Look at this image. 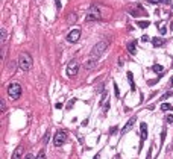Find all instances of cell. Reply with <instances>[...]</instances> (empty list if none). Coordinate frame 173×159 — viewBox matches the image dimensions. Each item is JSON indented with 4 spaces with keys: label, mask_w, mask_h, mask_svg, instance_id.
I'll use <instances>...</instances> for the list:
<instances>
[{
    "label": "cell",
    "mask_w": 173,
    "mask_h": 159,
    "mask_svg": "<svg viewBox=\"0 0 173 159\" xmlns=\"http://www.w3.org/2000/svg\"><path fill=\"white\" fill-rule=\"evenodd\" d=\"M166 121H167L169 124H172L173 123V115L172 114H167V115H166Z\"/></svg>",
    "instance_id": "obj_21"
},
{
    "label": "cell",
    "mask_w": 173,
    "mask_h": 159,
    "mask_svg": "<svg viewBox=\"0 0 173 159\" xmlns=\"http://www.w3.org/2000/svg\"><path fill=\"white\" fill-rule=\"evenodd\" d=\"M160 26H161V35H166V34H167V29H166V26H164V24H160Z\"/></svg>",
    "instance_id": "obj_26"
},
{
    "label": "cell",
    "mask_w": 173,
    "mask_h": 159,
    "mask_svg": "<svg viewBox=\"0 0 173 159\" xmlns=\"http://www.w3.org/2000/svg\"><path fill=\"white\" fill-rule=\"evenodd\" d=\"M22 155H23V147H22V146H18V147L14 150L11 159H22Z\"/></svg>",
    "instance_id": "obj_11"
},
{
    "label": "cell",
    "mask_w": 173,
    "mask_h": 159,
    "mask_svg": "<svg viewBox=\"0 0 173 159\" xmlns=\"http://www.w3.org/2000/svg\"><path fill=\"white\" fill-rule=\"evenodd\" d=\"M131 14H132L134 17H138V15H146V11H143V9H138V11H131Z\"/></svg>",
    "instance_id": "obj_17"
},
{
    "label": "cell",
    "mask_w": 173,
    "mask_h": 159,
    "mask_svg": "<svg viewBox=\"0 0 173 159\" xmlns=\"http://www.w3.org/2000/svg\"><path fill=\"white\" fill-rule=\"evenodd\" d=\"M162 3H170V0H162Z\"/></svg>",
    "instance_id": "obj_39"
},
{
    "label": "cell",
    "mask_w": 173,
    "mask_h": 159,
    "mask_svg": "<svg viewBox=\"0 0 173 159\" xmlns=\"http://www.w3.org/2000/svg\"><path fill=\"white\" fill-rule=\"evenodd\" d=\"M152 70H153L155 73H162V71H164L162 65H158V64H156V65H153V67H152Z\"/></svg>",
    "instance_id": "obj_18"
},
{
    "label": "cell",
    "mask_w": 173,
    "mask_h": 159,
    "mask_svg": "<svg viewBox=\"0 0 173 159\" xmlns=\"http://www.w3.org/2000/svg\"><path fill=\"white\" fill-rule=\"evenodd\" d=\"M47 139H49V132H47L46 135H44V138H43V143H44V144L47 143Z\"/></svg>",
    "instance_id": "obj_31"
},
{
    "label": "cell",
    "mask_w": 173,
    "mask_h": 159,
    "mask_svg": "<svg viewBox=\"0 0 173 159\" xmlns=\"http://www.w3.org/2000/svg\"><path fill=\"white\" fill-rule=\"evenodd\" d=\"M18 67H20L22 71H29L32 68V58H31V55H27V53L20 55V58H18Z\"/></svg>",
    "instance_id": "obj_1"
},
{
    "label": "cell",
    "mask_w": 173,
    "mask_h": 159,
    "mask_svg": "<svg viewBox=\"0 0 173 159\" xmlns=\"http://www.w3.org/2000/svg\"><path fill=\"white\" fill-rule=\"evenodd\" d=\"M102 18V14H100V8L99 6H90L88 11L85 14V20L87 21H94V20H100Z\"/></svg>",
    "instance_id": "obj_2"
},
{
    "label": "cell",
    "mask_w": 173,
    "mask_h": 159,
    "mask_svg": "<svg viewBox=\"0 0 173 159\" xmlns=\"http://www.w3.org/2000/svg\"><path fill=\"white\" fill-rule=\"evenodd\" d=\"M61 106H62V103H56V105H55V108H56V109H59Z\"/></svg>",
    "instance_id": "obj_36"
},
{
    "label": "cell",
    "mask_w": 173,
    "mask_h": 159,
    "mask_svg": "<svg viewBox=\"0 0 173 159\" xmlns=\"http://www.w3.org/2000/svg\"><path fill=\"white\" fill-rule=\"evenodd\" d=\"M117 129H118V127H113V129L109 130V133H111V135H113V133H115V132H117Z\"/></svg>",
    "instance_id": "obj_34"
},
{
    "label": "cell",
    "mask_w": 173,
    "mask_h": 159,
    "mask_svg": "<svg viewBox=\"0 0 173 159\" xmlns=\"http://www.w3.org/2000/svg\"><path fill=\"white\" fill-rule=\"evenodd\" d=\"M97 65V59L96 58H88L87 61H85V64H84V67H85V70H93V68Z\"/></svg>",
    "instance_id": "obj_9"
},
{
    "label": "cell",
    "mask_w": 173,
    "mask_h": 159,
    "mask_svg": "<svg viewBox=\"0 0 173 159\" xmlns=\"http://www.w3.org/2000/svg\"><path fill=\"white\" fill-rule=\"evenodd\" d=\"M65 141H67V133L64 130H58L55 133V136H53V144L56 147H61V146L65 144Z\"/></svg>",
    "instance_id": "obj_5"
},
{
    "label": "cell",
    "mask_w": 173,
    "mask_h": 159,
    "mask_svg": "<svg viewBox=\"0 0 173 159\" xmlns=\"http://www.w3.org/2000/svg\"><path fill=\"white\" fill-rule=\"evenodd\" d=\"M152 150H153V144L150 146V148H149V155H147V159H152Z\"/></svg>",
    "instance_id": "obj_28"
},
{
    "label": "cell",
    "mask_w": 173,
    "mask_h": 159,
    "mask_svg": "<svg viewBox=\"0 0 173 159\" xmlns=\"http://www.w3.org/2000/svg\"><path fill=\"white\" fill-rule=\"evenodd\" d=\"M161 109L164 111V112H167V111H172L173 106L170 105V103H162V105H161Z\"/></svg>",
    "instance_id": "obj_16"
},
{
    "label": "cell",
    "mask_w": 173,
    "mask_h": 159,
    "mask_svg": "<svg viewBox=\"0 0 173 159\" xmlns=\"http://www.w3.org/2000/svg\"><path fill=\"white\" fill-rule=\"evenodd\" d=\"M93 159H100V156H99V155H96V156H94Z\"/></svg>",
    "instance_id": "obj_38"
},
{
    "label": "cell",
    "mask_w": 173,
    "mask_h": 159,
    "mask_svg": "<svg viewBox=\"0 0 173 159\" xmlns=\"http://www.w3.org/2000/svg\"><path fill=\"white\" fill-rule=\"evenodd\" d=\"M106 47H108V43H106V41H100V43H97V44H96L91 49V52H90V56H91V58H96V59H97V58L100 56V55L103 53L105 50H106Z\"/></svg>",
    "instance_id": "obj_4"
},
{
    "label": "cell",
    "mask_w": 173,
    "mask_h": 159,
    "mask_svg": "<svg viewBox=\"0 0 173 159\" xmlns=\"http://www.w3.org/2000/svg\"><path fill=\"white\" fill-rule=\"evenodd\" d=\"M74 102H76L74 99H73V100H70V102H69V106H67V109H71V106L74 105Z\"/></svg>",
    "instance_id": "obj_29"
},
{
    "label": "cell",
    "mask_w": 173,
    "mask_h": 159,
    "mask_svg": "<svg viewBox=\"0 0 173 159\" xmlns=\"http://www.w3.org/2000/svg\"><path fill=\"white\" fill-rule=\"evenodd\" d=\"M22 92L23 91H22V87L18 83H11L8 87V96H9L11 100H18L22 97Z\"/></svg>",
    "instance_id": "obj_3"
},
{
    "label": "cell",
    "mask_w": 173,
    "mask_h": 159,
    "mask_svg": "<svg viewBox=\"0 0 173 159\" xmlns=\"http://www.w3.org/2000/svg\"><path fill=\"white\" fill-rule=\"evenodd\" d=\"M135 120H137V118H135V117H132V118L127 121L126 124L123 126V129H122V133H123V135H125V133H127V132H129V130L134 127V124H135Z\"/></svg>",
    "instance_id": "obj_10"
},
{
    "label": "cell",
    "mask_w": 173,
    "mask_h": 159,
    "mask_svg": "<svg viewBox=\"0 0 173 159\" xmlns=\"http://www.w3.org/2000/svg\"><path fill=\"white\" fill-rule=\"evenodd\" d=\"M127 52H129L131 55H135V53H137V43H135V41L127 43Z\"/></svg>",
    "instance_id": "obj_12"
},
{
    "label": "cell",
    "mask_w": 173,
    "mask_h": 159,
    "mask_svg": "<svg viewBox=\"0 0 173 159\" xmlns=\"http://www.w3.org/2000/svg\"><path fill=\"white\" fill-rule=\"evenodd\" d=\"M152 44L155 45V47H161L164 44V40L162 38H158V36H155V38H152Z\"/></svg>",
    "instance_id": "obj_14"
},
{
    "label": "cell",
    "mask_w": 173,
    "mask_h": 159,
    "mask_svg": "<svg viewBox=\"0 0 173 159\" xmlns=\"http://www.w3.org/2000/svg\"><path fill=\"white\" fill-rule=\"evenodd\" d=\"M114 92H115V97H120V91H118V87H117L115 82H114Z\"/></svg>",
    "instance_id": "obj_23"
},
{
    "label": "cell",
    "mask_w": 173,
    "mask_h": 159,
    "mask_svg": "<svg viewBox=\"0 0 173 159\" xmlns=\"http://www.w3.org/2000/svg\"><path fill=\"white\" fill-rule=\"evenodd\" d=\"M150 3H161L162 0H149Z\"/></svg>",
    "instance_id": "obj_35"
},
{
    "label": "cell",
    "mask_w": 173,
    "mask_h": 159,
    "mask_svg": "<svg viewBox=\"0 0 173 159\" xmlns=\"http://www.w3.org/2000/svg\"><path fill=\"white\" fill-rule=\"evenodd\" d=\"M164 139H166V129H164V130L161 132V144L164 143Z\"/></svg>",
    "instance_id": "obj_27"
},
{
    "label": "cell",
    "mask_w": 173,
    "mask_h": 159,
    "mask_svg": "<svg viewBox=\"0 0 173 159\" xmlns=\"http://www.w3.org/2000/svg\"><path fill=\"white\" fill-rule=\"evenodd\" d=\"M127 80H129V83H131V90L135 91V83H134V76H132V73L131 71H127Z\"/></svg>",
    "instance_id": "obj_15"
},
{
    "label": "cell",
    "mask_w": 173,
    "mask_h": 159,
    "mask_svg": "<svg viewBox=\"0 0 173 159\" xmlns=\"http://www.w3.org/2000/svg\"><path fill=\"white\" fill-rule=\"evenodd\" d=\"M141 41H144V43L149 41V36H147V35H143V36H141Z\"/></svg>",
    "instance_id": "obj_30"
},
{
    "label": "cell",
    "mask_w": 173,
    "mask_h": 159,
    "mask_svg": "<svg viewBox=\"0 0 173 159\" xmlns=\"http://www.w3.org/2000/svg\"><path fill=\"white\" fill-rule=\"evenodd\" d=\"M69 21L70 23L78 21V15H76V14H70V15H69Z\"/></svg>",
    "instance_id": "obj_20"
},
{
    "label": "cell",
    "mask_w": 173,
    "mask_h": 159,
    "mask_svg": "<svg viewBox=\"0 0 173 159\" xmlns=\"http://www.w3.org/2000/svg\"><path fill=\"white\" fill-rule=\"evenodd\" d=\"M0 105H2V106H0V108H2V112H5V109H6V106H5V102H2Z\"/></svg>",
    "instance_id": "obj_33"
},
{
    "label": "cell",
    "mask_w": 173,
    "mask_h": 159,
    "mask_svg": "<svg viewBox=\"0 0 173 159\" xmlns=\"http://www.w3.org/2000/svg\"><path fill=\"white\" fill-rule=\"evenodd\" d=\"M170 96H173L172 91H170V92H166V94H164V96L161 97V100H166V99H167V97H170Z\"/></svg>",
    "instance_id": "obj_24"
},
{
    "label": "cell",
    "mask_w": 173,
    "mask_h": 159,
    "mask_svg": "<svg viewBox=\"0 0 173 159\" xmlns=\"http://www.w3.org/2000/svg\"><path fill=\"white\" fill-rule=\"evenodd\" d=\"M170 87H173V76L170 77Z\"/></svg>",
    "instance_id": "obj_37"
},
{
    "label": "cell",
    "mask_w": 173,
    "mask_h": 159,
    "mask_svg": "<svg viewBox=\"0 0 173 159\" xmlns=\"http://www.w3.org/2000/svg\"><path fill=\"white\" fill-rule=\"evenodd\" d=\"M79 38H81V30L79 29H71L67 34V41L69 43H76V41H79Z\"/></svg>",
    "instance_id": "obj_7"
},
{
    "label": "cell",
    "mask_w": 173,
    "mask_h": 159,
    "mask_svg": "<svg viewBox=\"0 0 173 159\" xmlns=\"http://www.w3.org/2000/svg\"><path fill=\"white\" fill-rule=\"evenodd\" d=\"M36 159H46V152L44 150H40L36 153Z\"/></svg>",
    "instance_id": "obj_19"
},
{
    "label": "cell",
    "mask_w": 173,
    "mask_h": 159,
    "mask_svg": "<svg viewBox=\"0 0 173 159\" xmlns=\"http://www.w3.org/2000/svg\"><path fill=\"white\" fill-rule=\"evenodd\" d=\"M140 130H141V141H140V150H141L144 141H146V138H147V124H146V123H141Z\"/></svg>",
    "instance_id": "obj_8"
},
{
    "label": "cell",
    "mask_w": 173,
    "mask_h": 159,
    "mask_svg": "<svg viewBox=\"0 0 173 159\" xmlns=\"http://www.w3.org/2000/svg\"><path fill=\"white\" fill-rule=\"evenodd\" d=\"M23 159H35V158H34V155H31V153H29V155H26Z\"/></svg>",
    "instance_id": "obj_32"
},
{
    "label": "cell",
    "mask_w": 173,
    "mask_h": 159,
    "mask_svg": "<svg viewBox=\"0 0 173 159\" xmlns=\"http://www.w3.org/2000/svg\"><path fill=\"white\" fill-rule=\"evenodd\" d=\"M78 71H79V62L76 59L70 61L69 65H67V76L69 77H74L78 74Z\"/></svg>",
    "instance_id": "obj_6"
},
{
    "label": "cell",
    "mask_w": 173,
    "mask_h": 159,
    "mask_svg": "<svg viewBox=\"0 0 173 159\" xmlns=\"http://www.w3.org/2000/svg\"><path fill=\"white\" fill-rule=\"evenodd\" d=\"M105 99H106V91H102V99H100V105H103Z\"/></svg>",
    "instance_id": "obj_25"
},
{
    "label": "cell",
    "mask_w": 173,
    "mask_h": 159,
    "mask_svg": "<svg viewBox=\"0 0 173 159\" xmlns=\"http://www.w3.org/2000/svg\"><path fill=\"white\" fill-rule=\"evenodd\" d=\"M6 41H8V30H6V29H2V30H0V43H2V44H6Z\"/></svg>",
    "instance_id": "obj_13"
},
{
    "label": "cell",
    "mask_w": 173,
    "mask_h": 159,
    "mask_svg": "<svg viewBox=\"0 0 173 159\" xmlns=\"http://www.w3.org/2000/svg\"><path fill=\"white\" fill-rule=\"evenodd\" d=\"M138 26L141 29H146V27L149 26V21H138Z\"/></svg>",
    "instance_id": "obj_22"
}]
</instances>
